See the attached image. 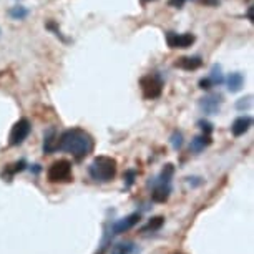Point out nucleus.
Returning a JSON list of instances; mask_svg holds the SVG:
<instances>
[{
  "label": "nucleus",
  "mask_w": 254,
  "mask_h": 254,
  "mask_svg": "<svg viewBox=\"0 0 254 254\" xmlns=\"http://www.w3.org/2000/svg\"><path fill=\"white\" fill-rule=\"evenodd\" d=\"M223 105V97L221 95H206L199 100V108L201 112L206 115H216L219 113Z\"/></svg>",
  "instance_id": "6e6552de"
},
{
  "label": "nucleus",
  "mask_w": 254,
  "mask_h": 254,
  "mask_svg": "<svg viewBox=\"0 0 254 254\" xmlns=\"http://www.w3.org/2000/svg\"><path fill=\"white\" fill-rule=\"evenodd\" d=\"M25 166H27L25 160H20V161L13 163V165H8L5 168V171L2 173V178H5L7 181H10L12 176L15 175V173H20V171H23V170H25Z\"/></svg>",
  "instance_id": "f3484780"
},
{
  "label": "nucleus",
  "mask_w": 254,
  "mask_h": 254,
  "mask_svg": "<svg viewBox=\"0 0 254 254\" xmlns=\"http://www.w3.org/2000/svg\"><path fill=\"white\" fill-rule=\"evenodd\" d=\"M145 2H151V0H145Z\"/></svg>",
  "instance_id": "c85d7f7f"
},
{
  "label": "nucleus",
  "mask_w": 254,
  "mask_h": 254,
  "mask_svg": "<svg viewBox=\"0 0 254 254\" xmlns=\"http://www.w3.org/2000/svg\"><path fill=\"white\" fill-rule=\"evenodd\" d=\"M28 15V10L25 7H13L10 10V17L13 18H18V20H22V18H25Z\"/></svg>",
  "instance_id": "aec40b11"
},
{
  "label": "nucleus",
  "mask_w": 254,
  "mask_h": 254,
  "mask_svg": "<svg viewBox=\"0 0 254 254\" xmlns=\"http://www.w3.org/2000/svg\"><path fill=\"white\" fill-rule=\"evenodd\" d=\"M163 224H165V218L163 216H155L151 218L150 221H148L145 226L141 228V233H155V231H160L163 228Z\"/></svg>",
  "instance_id": "a211bd4d"
},
{
  "label": "nucleus",
  "mask_w": 254,
  "mask_h": 254,
  "mask_svg": "<svg viewBox=\"0 0 254 254\" xmlns=\"http://www.w3.org/2000/svg\"><path fill=\"white\" fill-rule=\"evenodd\" d=\"M253 10H254V8L253 7H249V12H248V17H249V20H254V17H253Z\"/></svg>",
  "instance_id": "cd10ccee"
},
{
  "label": "nucleus",
  "mask_w": 254,
  "mask_h": 254,
  "mask_svg": "<svg viewBox=\"0 0 254 254\" xmlns=\"http://www.w3.org/2000/svg\"><path fill=\"white\" fill-rule=\"evenodd\" d=\"M198 127L201 128V131L204 133V135H209L213 133V125H211L209 122H204V120H201V122H198Z\"/></svg>",
  "instance_id": "4be33fe9"
},
{
  "label": "nucleus",
  "mask_w": 254,
  "mask_h": 254,
  "mask_svg": "<svg viewBox=\"0 0 254 254\" xmlns=\"http://www.w3.org/2000/svg\"><path fill=\"white\" fill-rule=\"evenodd\" d=\"M251 125H253V118L251 117H239L236 118L233 122L231 125V133L234 136H243L244 133H246L249 128H251Z\"/></svg>",
  "instance_id": "9d476101"
},
{
  "label": "nucleus",
  "mask_w": 254,
  "mask_h": 254,
  "mask_svg": "<svg viewBox=\"0 0 254 254\" xmlns=\"http://www.w3.org/2000/svg\"><path fill=\"white\" fill-rule=\"evenodd\" d=\"M140 219H141V213H131V214H128V216L117 219L115 223L110 224L108 231L112 236H120V234H123V233H127L135 228L136 224L140 223Z\"/></svg>",
  "instance_id": "423d86ee"
},
{
  "label": "nucleus",
  "mask_w": 254,
  "mask_h": 254,
  "mask_svg": "<svg viewBox=\"0 0 254 254\" xmlns=\"http://www.w3.org/2000/svg\"><path fill=\"white\" fill-rule=\"evenodd\" d=\"M211 87H213V81H211L209 78H203L199 81V88H203V90H209Z\"/></svg>",
  "instance_id": "393cba45"
},
{
  "label": "nucleus",
  "mask_w": 254,
  "mask_h": 254,
  "mask_svg": "<svg viewBox=\"0 0 254 254\" xmlns=\"http://www.w3.org/2000/svg\"><path fill=\"white\" fill-rule=\"evenodd\" d=\"M59 145V138L55 135V130H49L45 133V140H44V151L45 153H54Z\"/></svg>",
  "instance_id": "dca6fc26"
},
{
  "label": "nucleus",
  "mask_w": 254,
  "mask_h": 254,
  "mask_svg": "<svg viewBox=\"0 0 254 254\" xmlns=\"http://www.w3.org/2000/svg\"><path fill=\"white\" fill-rule=\"evenodd\" d=\"M251 97H246V98H241L239 102L236 103V108L238 110H248L249 107H251Z\"/></svg>",
  "instance_id": "5701e85b"
},
{
  "label": "nucleus",
  "mask_w": 254,
  "mask_h": 254,
  "mask_svg": "<svg viewBox=\"0 0 254 254\" xmlns=\"http://www.w3.org/2000/svg\"><path fill=\"white\" fill-rule=\"evenodd\" d=\"M32 131V125L27 118H22L13 125L10 130V136H8V145L10 146H18L27 140L28 135Z\"/></svg>",
  "instance_id": "39448f33"
},
{
  "label": "nucleus",
  "mask_w": 254,
  "mask_h": 254,
  "mask_svg": "<svg viewBox=\"0 0 254 254\" xmlns=\"http://www.w3.org/2000/svg\"><path fill=\"white\" fill-rule=\"evenodd\" d=\"M211 145V136L209 135H199V136H194L193 140H191V151H194V153H201V151H204L206 148H208Z\"/></svg>",
  "instance_id": "f8f14e48"
},
{
  "label": "nucleus",
  "mask_w": 254,
  "mask_h": 254,
  "mask_svg": "<svg viewBox=\"0 0 254 254\" xmlns=\"http://www.w3.org/2000/svg\"><path fill=\"white\" fill-rule=\"evenodd\" d=\"M135 243L133 241H120L113 244L110 249V254H133L135 253Z\"/></svg>",
  "instance_id": "4468645a"
},
{
  "label": "nucleus",
  "mask_w": 254,
  "mask_h": 254,
  "mask_svg": "<svg viewBox=\"0 0 254 254\" xmlns=\"http://www.w3.org/2000/svg\"><path fill=\"white\" fill-rule=\"evenodd\" d=\"M226 83H228V90L231 93H236L239 92V90L243 88V85H244V76L239 73V71H234V73H229L228 76V80H226Z\"/></svg>",
  "instance_id": "ddd939ff"
},
{
  "label": "nucleus",
  "mask_w": 254,
  "mask_h": 254,
  "mask_svg": "<svg viewBox=\"0 0 254 254\" xmlns=\"http://www.w3.org/2000/svg\"><path fill=\"white\" fill-rule=\"evenodd\" d=\"M175 65L181 70L191 71V70H198L199 66L203 65V60H201L199 57H181Z\"/></svg>",
  "instance_id": "9b49d317"
},
{
  "label": "nucleus",
  "mask_w": 254,
  "mask_h": 254,
  "mask_svg": "<svg viewBox=\"0 0 254 254\" xmlns=\"http://www.w3.org/2000/svg\"><path fill=\"white\" fill-rule=\"evenodd\" d=\"M47 180L50 183H70L73 180L71 175V163L68 160H59L52 163L47 171Z\"/></svg>",
  "instance_id": "7ed1b4c3"
},
{
  "label": "nucleus",
  "mask_w": 254,
  "mask_h": 254,
  "mask_svg": "<svg viewBox=\"0 0 254 254\" xmlns=\"http://www.w3.org/2000/svg\"><path fill=\"white\" fill-rule=\"evenodd\" d=\"M175 175V166L173 165H166L165 168L161 170V173L158 175V178H155L153 185L156 183H163V185H171V178Z\"/></svg>",
  "instance_id": "2eb2a0df"
},
{
  "label": "nucleus",
  "mask_w": 254,
  "mask_h": 254,
  "mask_svg": "<svg viewBox=\"0 0 254 254\" xmlns=\"http://www.w3.org/2000/svg\"><path fill=\"white\" fill-rule=\"evenodd\" d=\"M199 2L206 7H218L219 5V0H199Z\"/></svg>",
  "instance_id": "a878e982"
},
{
  "label": "nucleus",
  "mask_w": 254,
  "mask_h": 254,
  "mask_svg": "<svg viewBox=\"0 0 254 254\" xmlns=\"http://www.w3.org/2000/svg\"><path fill=\"white\" fill-rule=\"evenodd\" d=\"M118 163L112 156H97L88 166L90 178L97 183H110L117 176Z\"/></svg>",
  "instance_id": "f03ea898"
},
{
  "label": "nucleus",
  "mask_w": 254,
  "mask_h": 254,
  "mask_svg": "<svg viewBox=\"0 0 254 254\" xmlns=\"http://www.w3.org/2000/svg\"><path fill=\"white\" fill-rule=\"evenodd\" d=\"M140 87L143 92V97L146 100H155L163 93V81L158 75H145L140 80Z\"/></svg>",
  "instance_id": "20e7f679"
},
{
  "label": "nucleus",
  "mask_w": 254,
  "mask_h": 254,
  "mask_svg": "<svg viewBox=\"0 0 254 254\" xmlns=\"http://www.w3.org/2000/svg\"><path fill=\"white\" fill-rule=\"evenodd\" d=\"M171 146H173L175 150H180V148L183 146V135H181L180 131H175L173 135H171Z\"/></svg>",
  "instance_id": "412c9836"
},
{
  "label": "nucleus",
  "mask_w": 254,
  "mask_h": 254,
  "mask_svg": "<svg viewBox=\"0 0 254 254\" xmlns=\"http://www.w3.org/2000/svg\"><path fill=\"white\" fill-rule=\"evenodd\" d=\"M173 188H171V185H163V183H156L153 185V191H151V201H155V203H166L168 199H170V194Z\"/></svg>",
  "instance_id": "1a4fd4ad"
},
{
  "label": "nucleus",
  "mask_w": 254,
  "mask_h": 254,
  "mask_svg": "<svg viewBox=\"0 0 254 254\" xmlns=\"http://www.w3.org/2000/svg\"><path fill=\"white\" fill-rule=\"evenodd\" d=\"M194 35L193 33H176V32H168L166 33V42L170 49H188L194 44Z\"/></svg>",
  "instance_id": "0eeeda50"
},
{
  "label": "nucleus",
  "mask_w": 254,
  "mask_h": 254,
  "mask_svg": "<svg viewBox=\"0 0 254 254\" xmlns=\"http://www.w3.org/2000/svg\"><path fill=\"white\" fill-rule=\"evenodd\" d=\"M135 176H136V173L133 170H130V171H127V173H125V180H127V188H130V186L133 185V181H135Z\"/></svg>",
  "instance_id": "b1692460"
},
{
  "label": "nucleus",
  "mask_w": 254,
  "mask_h": 254,
  "mask_svg": "<svg viewBox=\"0 0 254 254\" xmlns=\"http://www.w3.org/2000/svg\"><path fill=\"white\" fill-rule=\"evenodd\" d=\"M168 3H170L171 7H175V8H181L186 3V0H170Z\"/></svg>",
  "instance_id": "bb28decb"
},
{
  "label": "nucleus",
  "mask_w": 254,
  "mask_h": 254,
  "mask_svg": "<svg viewBox=\"0 0 254 254\" xmlns=\"http://www.w3.org/2000/svg\"><path fill=\"white\" fill-rule=\"evenodd\" d=\"M209 80L213 81V85H221L223 83V73H221V66L219 65H214L213 70H211V75H209Z\"/></svg>",
  "instance_id": "6ab92c4d"
},
{
  "label": "nucleus",
  "mask_w": 254,
  "mask_h": 254,
  "mask_svg": "<svg viewBox=\"0 0 254 254\" xmlns=\"http://www.w3.org/2000/svg\"><path fill=\"white\" fill-rule=\"evenodd\" d=\"M95 141L88 131L81 130V128H70L62 133L57 150H62L68 153L75 158L76 161H81L85 156H88L93 151Z\"/></svg>",
  "instance_id": "f257e3e1"
}]
</instances>
